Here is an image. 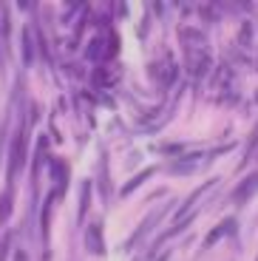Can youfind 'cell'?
I'll use <instances>...</instances> for the list:
<instances>
[{
    "label": "cell",
    "instance_id": "1",
    "mask_svg": "<svg viewBox=\"0 0 258 261\" xmlns=\"http://www.w3.org/2000/svg\"><path fill=\"white\" fill-rule=\"evenodd\" d=\"M23 162H26V137H23V130H20L17 139H14V145H12V165H9V173L17 176L20 168H23Z\"/></svg>",
    "mask_w": 258,
    "mask_h": 261
},
{
    "label": "cell",
    "instance_id": "2",
    "mask_svg": "<svg viewBox=\"0 0 258 261\" xmlns=\"http://www.w3.org/2000/svg\"><path fill=\"white\" fill-rule=\"evenodd\" d=\"M255 188H258V173H255V176L247 179V182L241 185V188L233 190V199H236V202H244V199H250V193H252Z\"/></svg>",
    "mask_w": 258,
    "mask_h": 261
},
{
    "label": "cell",
    "instance_id": "3",
    "mask_svg": "<svg viewBox=\"0 0 258 261\" xmlns=\"http://www.w3.org/2000/svg\"><path fill=\"white\" fill-rule=\"evenodd\" d=\"M9 210H12V196L3 193V196H0V224H3V219L9 216Z\"/></svg>",
    "mask_w": 258,
    "mask_h": 261
},
{
    "label": "cell",
    "instance_id": "4",
    "mask_svg": "<svg viewBox=\"0 0 258 261\" xmlns=\"http://www.w3.org/2000/svg\"><path fill=\"white\" fill-rule=\"evenodd\" d=\"M17 261H26V255H23V253H17Z\"/></svg>",
    "mask_w": 258,
    "mask_h": 261
}]
</instances>
